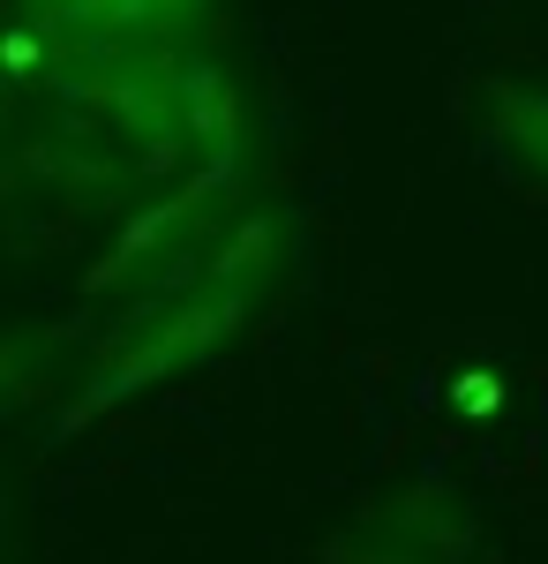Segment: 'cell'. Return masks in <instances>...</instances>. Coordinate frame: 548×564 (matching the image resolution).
Listing matches in <instances>:
<instances>
[{
    "instance_id": "1",
    "label": "cell",
    "mask_w": 548,
    "mask_h": 564,
    "mask_svg": "<svg viewBox=\"0 0 548 564\" xmlns=\"http://www.w3.org/2000/svg\"><path fill=\"white\" fill-rule=\"evenodd\" d=\"M278 263H286V226H278V212H255V218H241V234H226L211 257L188 271V286H180V279H158L151 316L128 324L121 339H113V354H106V361L90 369V384L76 391L68 422H90V414L121 406L135 391L166 384L173 369H196L204 354H218L255 316V302L271 294Z\"/></svg>"
},
{
    "instance_id": "2",
    "label": "cell",
    "mask_w": 548,
    "mask_h": 564,
    "mask_svg": "<svg viewBox=\"0 0 548 564\" xmlns=\"http://www.w3.org/2000/svg\"><path fill=\"white\" fill-rule=\"evenodd\" d=\"M331 564H473V512L443 481H414L338 534Z\"/></svg>"
},
{
    "instance_id": "3",
    "label": "cell",
    "mask_w": 548,
    "mask_h": 564,
    "mask_svg": "<svg viewBox=\"0 0 548 564\" xmlns=\"http://www.w3.org/2000/svg\"><path fill=\"white\" fill-rule=\"evenodd\" d=\"M218 188H226V166H204V174L188 181V188L173 196L166 212L135 218V226H128L121 241L106 249V263H98V271H90V279H84V294H113V286H128V279L143 271V257H158V249H166L173 234H188L196 218H211V196H218Z\"/></svg>"
},
{
    "instance_id": "4",
    "label": "cell",
    "mask_w": 548,
    "mask_h": 564,
    "mask_svg": "<svg viewBox=\"0 0 548 564\" xmlns=\"http://www.w3.org/2000/svg\"><path fill=\"white\" fill-rule=\"evenodd\" d=\"M489 135L534 188H548V90L541 84H489Z\"/></svg>"
},
{
    "instance_id": "5",
    "label": "cell",
    "mask_w": 548,
    "mask_h": 564,
    "mask_svg": "<svg viewBox=\"0 0 548 564\" xmlns=\"http://www.w3.org/2000/svg\"><path fill=\"white\" fill-rule=\"evenodd\" d=\"M45 31H61V23H76V31H98V39L113 45L121 31H151V23H166V15H180L188 0H39Z\"/></svg>"
},
{
    "instance_id": "6",
    "label": "cell",
    "mask_w": 548,
    "mask_h": 564,
    "mask_svg": "<svg viewBox=\"0 0 548 564\" xmlns=\"http://www.w3.org/2000/svg\"><path fill=\"white\" fill-rule=\"evenodd\" d=\"M459 406L465 414H496V406H504V384H496L489 369H465L459 377Z\"/></svg>"
}]
</instances>
